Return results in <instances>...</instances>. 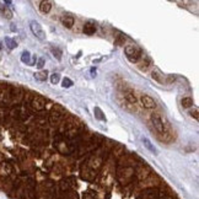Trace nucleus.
Segmentation results:
<instances>
[{"instance_id": "obj_1", "label": "nucleus", "mask_w": 199, "mask_h": 199, "mask_svg": "<svg viewBox=\"0 0 199 199\" xmlns=\"http://www.w3.org/2000/svg\"><path fill=\"white\" fill-rule=\"evenodd\" d=\"M124 52H126V55H127L128 60L132 62V63H137L138 59H139L140 55H141V51H140V48H139L138 46H134V44H132V46H127V47L124 48Z\"/></svg>"}, {"instance_id": "obj_2", "label": "nucleus", "mask_w": 199, "mask_h": 199, "mask_svg": "<svg viewBox=\"0 0 199 199\" xmlns=\"http://www.w3.org/2000/svg\"><path fill=\"white\" fill-rule=\"evenodd\" d=\"M30 28H31L32 33H33V35H35L39 41L46 39V32H44L42 25H41L38 21H36V20L30 21Z\"/></svg>"}, {"instance_id": "obj_3", "label": "nucleus", "mask_w": 199, "mask_h": 199, "mask_svg": "<svg viewBox=\"0 0 199 199\" xmlns=\"http://www.w3.org/2000/svg\"><path fill=\"white\" fill-rule=\"evenodd\" d=\"M31 107L35 111H43L46 108V100L41 96H35L31 101Z\"/></svg>"}, {"instance_id": "obj_4", "label": "nucleus", "mask_w": 199, "mask_h": 199, "mask_svg": "<svg viewBox=\"0 0 199 199\" xmlns=\"http://www.w3.org/2000/svg\"><path fill=\"white\" fill-rule=\"evenodd\" d=\"M140 101H141L143 106H144L145 108H148V110H154V108L156 107V102H155V100H154V98H151V97H150V96H148V95H143V96L140 97Z\"/></svg>"}, {"instance_id": "obj_5", "label": "nucleus", "mask_w": 199, "mask_h": 199, "mask_svg": "<svg viewBox=\"0 0 199 199\" xmlns=\"http://www.w3.org/2000/svg\"><path fill=\"white\" fill-rule=\"evenodd\" d=\"M151 121H152V124H154V127H155V129L159 132V133H163V122H162V119H161V117L159 116V115H152L151 116Z\"/></svg>"}, {"instance_id": "obj_6", "label": "nucleus", "mask_w": 199, "mask_h": 199, "mask_svg": "<svg viewBox=\"0 0 199 199\" xmlns=\"http://www.w3.org/2000/svg\"><path fill=\"white\" fill-rule=\"evenodd\" d=\"M74 21H75L74 17H73L71 15H69V14L62 16V24H63L64 27H66V28H71V27L74 26Z\"/></svg>"}, {"instance_id": "obj_7", "label": "nucleus", "mask_w": 199, "mask_h": 199, "mask_svg": "<svg viewBox=\"0 0 199 199\" xmlns=\"http://www.w3.org/2000/svg\"><path fill=\"white\" fill-rule=\"evenodd\" d=\"M141 140H143V144H144V146L150 151V152H152L154 155H157L159 154V151H157V149L151 144V141L148 139V138H141Z\"/></svg>"}, {"instance_id": "obj_8", "label": "nucleus", "mask_w": 199, "mask_h": 199, "mask_svg": "<svg viewBox=\"0 0 199 199\" xmlns=\"http://www.w3.org/2000/svg\"><path fill=\"white\" fill-rule=\"evenodd\" d=\"M96 32V26H95V24L93 22H91V21H88V22H86L85 25H84V33H86V35H93Z\"/></svg>"}, {"instance_id": "obj_9", "label": "nucleus", "mask_w": 199, "mask_h": 199, "mask_svg": "<svg viewBox=\"0 0 199 199\" xmlns=\"http://www.w3.org/2000/svg\"><path fill=\"white\" fill-rule=\"evenodd\" d=\"M39 10L43 14H48L52 10V3L48 2V0H46V2H41L39 3Z\"/></svg>"}, {"instance_id": "obj_10", "label": "nucleus", "mask_w": 199, "mask_h": 199, "mask_svg": "<svg viewBox=\"0 0 199 199\" xmlns=\"http://www.w3.org/2000/svg\"><path fill=\"white\" fill-rule=\"evenodd\" d=\"M33 75H35V79L38 80V81H46L47 77H48V71L47 70H41V71L35 73Z\"/></svg>"}, {"instance_id": "obj_11", "label": "nucleus", "mask_w": 199, "mask_h": 199, "mask_svg": "<svg viewBox=\"0 0 199 199\" xmlns=\"http://www.w3.org/2000/svg\"><path fill=\"white\" fill-rule=\"evenodd\" d=\"M181 102H182V107L183 108H189V107H192L194 105L192 97H183Z\"/></svg>"}, {"instance_id": "obj_12", "label": "nucleus", "mask_w": 199, "mask_h": 199, "mask_svg": "<svg viewBox=\"0 0 199 199\" xmlns=\"http://www.w3.org/2000/svg\"><path fill=\"white\" fill-rule=\"evenodd\" d=\"M151 77L154 79V80H156L157 82H163V75L160 73V70H157V69H155V70H152V73H151Z\"/></svg>"}, {"instance_id": "obj_13", "label": "nucleus", "mask_w": 199, "mask_h": 199, "mask_svg": "<svg viewBox=\"0 0 199 199\" xmlns=\"http://www.w3.org/2000/svg\"><path fill=\"white\" fill-rule=\"evenodd\" d=\"M21 62L25 64H31V53L28 51H24L21 53Z\"/></svg>"}, {"instance_id": "obj_14", "label": "nucleus", "mask_w": 199, "mask_h": 199, "mask_svg": "<svg viewBox=\"0 0 199 199\" xmlns=\"http://www.w3.org/2000/svg\"><path fill=\"white\" fill-rule=\"evenodd\" d=\"M124 98L127 100V101H128L129 103H135V102H137V97H135V95H134L133 92H130V91L124 92Z\"/></svg>"}, {"instance_id": "obj_15", "label": "nucleus", "mask_w": 199, "mask_h": 199, "mask_svg": "<svg viewBox=\"0 0 199 199\" xmlns=\"http://www.w3.org/2000/svg\"><path fill=\"white\" fill-rule=\"evenodd\" d=\"M5 43H6V46H8L9 49H15V48L17 47L16 41L13 39V38H10V37H6V38H5Z\"/></svg>"}, {"instance_id": "obj_16", "label": "nucleus", "mask_w": 199, "mask_h": 199, "mask_svg": "<svg viewBox=\"0 0 199 199\" xmlns=\"http://www.w3.org/2000/svg\"><path fill=\"white\" fill-rule=\"evenodd\" d=\"M60 118H62V115H60V113H58V112H53V113L51 115V123L55 124V123H58V122L60 121Z\"/></svg>"}, {"instance_id": "obj_17", "label": "nucleus", "mask_w": 199, "mask_h": 199, "mask_svg": "<svg viewBox=\"0 0 199 199\" xmlns=\"http://www.w3.org/2000/svg\"><path fill=\"white\" fill-rule=\"evenodd\" d=\"M93 112H95V117L97 118V119H100V121H106V118H105V116H102L103 113H102V111L100 110L98 107H95V110H93Z\"/></svg>"}, {"instance_id": "obj_18", "label": "nucleus", "mask_w": 199, "mask_h": 199, "mask_svg": "<svg viewBox=\"0 0 199 199\" xmlns=\"http://www.w3.org/2000/svg\"><path fill=\"white\" fill-rule=\"evenodd\" d=\"M59 81H60V74L54 73V74L51 75V82H52L53 85H57Z\"/></svg>"}, {"instance_id": "obj_19", "label": "nucleus", "mask_w": 199, "mask_h": 199, "mask_svg": "<svg viewBox=\"0 0 199 199\" xmlns=\"http://www.w3.org/2000/svg\"><path fill=\"white\" fill-rule=\"evenodd\" d=\"M73 85H74V82H73V80H70L69 77H64L63 81H62V86H63V87H66V88H68V87H71Z\"/></svg>"}, {"instance_id": "obj_20", "label": "nucleus", "mask_w": 199, "mask_h": 199, "mask_svg": "<svg viewBox=\"0 0 199 199\" xmlns=\"http://www.w3.org/2000/svg\"><path fill=\"white\" fill-rule=\"evenodd\" d=\"M52 53L54 54V57H57V59L58 60H60L62 59V51L60 49H58V48H52Z\"/></svg>"}, {"instance_id": "obj_21", "label": "nucleus", "mask_w": 199, "mask_h": 199, "mask_svg": "<svg viewBox=\"0 0 199 199\" xmlns=\"http://www.w3.org/2000/svg\"><path fill=\"white\" fill-rule=\"evenodd\" d=\"M3 11H4V15H5V17H6V19H9V20H10V19L13 17V13H11V10H10L9 8H4V9H3Z\"/></svg>"}, {"instance_id": "obj_22", "label": "nucleus", "mask_w": 199, "mask_h": 199, "mask_svg": "<svg viewBox=\"0 0 199 199\" xmlns=\"http://www.w3.org/2000/svg\"><path fill=\"white\" fill-rule=\"evenodd\" d=\"M189 115H190L192 117H194V119H197V121H198V118H199V116H198V108L190 110V111H189Z\"/></svg>"}, {"instance_id": "obj_23", "label": "nucleus", "mask_w": 199, "mask_h": 199, "mask_svg": "<svg viewBox=\"0 0 199 199\" xmlns=\"http://www.w3.org/2000/svg\"><path fill=\"white\" fill-rule=\"evenodd\" d=\"M43 64H44V59H39V62H38V64H37V66L41 69V68H43Z\"/></svg>"}, {"instance_id": "obj_24", "label": "nucleus", "mask_w": 199, "mask_h": 199, "mask_svg": "<svg viewBox=\"0 0 199 199\" xmlns=\"http://www.w3.org/2000/svg\"><path fill=\"white\" fill-rule=\"evenodd\" d=\"M10 30H11V31H16V27H15V25H14V24H11V27H10Z\"/></svg>"}, {"instance_id": "obj_25", "label": "nucleus", "mask_w": 199, "mask_h": 199, "mask_svg": "<svg viewBox=\"0 0 199 199\" xmlns=\"http://www.w3.org/2000/svg\"><path fill=\"white\" fill-rule=\"evenodd\" d=\"M0 49H2V43H0Z\"/></svg>"}]
</instances>
